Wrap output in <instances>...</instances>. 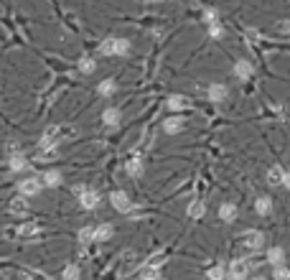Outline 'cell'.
Here are the masks:
<instances>
[{"mask_svg": "<svg viewBox=\"0 0 290 280\" xmlns=\"http://www.w3.org/2000/svg\"><path fill=\"white\" fill-rule=\"evenodd\" d=\"M250 275V262L247 260H232V265L227 267V280H247Z\"/></svg>", "mask_w": 290, "mask_h": 280, "instance_id": "obj_1", "label": "cell"}, {"mask_svg": "<svg viewBox=\"0 0 290 280\" xmlns=\"http://www.w3.org/2000/svg\"><path fill=\"white\" fill-rule=\"evenodd\" d=\"M110 204H112L120 214H130V209H133V202H130V196H128L125 191H112V194H110Z\"/></svg>", "mask_w": 290, "mask_h": 280, "instance_id": "obj_2", "label": "cell"}, {"mask_svg": "<svg viewBox=\"0 0 290 280\" xmlns=\"http://www.w3.org/2000/svg\"><path fill=\"white\" fill-rule=\"evenodd\" d=\"M244 247L247 250H252V252H260L265 247V234L260 229H250V232H244Z\"/></svg>", "mask_w": 290, "mask_h": 280, "instance_id": "obj_3", "label": "cell"}, {"mask_svg": "<svg viewBox=\"0 0 290 280\" xmlns=\"http://www.w3.org/2000/svg\"><path fill=\"white\" fill-rule=\"evenodd\" d=\"M252 61H247V59H239V61H234V66H232V74L239 79V82H247V79H252Z\"/></svg>", "mask_w": 290, "mask_h": 280, "instance_id": "obj_4", "label": "cell"}, {"mask_svg": "<svg viewBox=\"0 0 290 280\" xmlns=\"http://www.w3.org/2000/svg\"><path fill=\"white\" fill-rule=\"evenodd\" d=\"M79 204H81V209H87V212L97 209L100 207V194L92 191V189H84V194H79Z\"/></svg>", "mask_w": 290, "mask_h": 280, "instance_id": "obj_5", "label": "cell"}, {"mask_svg": "<svg viewBox=\"0 0 290 280\" xmlns=\"http://www.w3.org/2000/svg\"><path fill=\"white\" fill-rule=\"evenodd\" d=\"M41 189H44V183H41L38 178H23L18 183V191L23 196H36V194H41Z\"/></svg>", "mask_w": 290, "mask_h": 280, "instance_id": "obj_6", "label": "cell"}, {"mask_svg": "<svg viewBox=\"0 0 290 280\" xmlns=\"http://www.w3.org/2000/svg\"><path fill=\"white\" fill-rule=\"evenodd\" d=\"M165 105H168V110H171V112H183V110H191V100H188V97H183V95H171Z\"/></svg>", "mask_w": 290, "mask_h": 280, "instance_id": "obj_7", "label": "cell"}, {"mask_svg": "<svg viewBox=\"0 0 290 280\" xmlns=\"http://www.w3.org/2000/svg\"><path fill=\"white\" fill-rule=\"evenodd\" d=\"M206 95H209V100H212V102H224V100H227V95H229V89H227V84L214 82V84H209Z\"/></svg>", "mask_w": 290, "mask_h": 280, "instance_id": "obj_8", "label": "cell"}, {"mask_svg": "<svg viewBox=\"0 0 290 280\" xmlns=\"http://www.w3.org/2000/svg\"><path fill=\"white\" fill-rule=\"evenodd\" d=\"M237 217H239V209H237V204H232V202H224V204L219 207V219H222V222L232 224Z\"/></svg>", "mask_w": 290, "mask_h": 280, "instance_id": "obj_9", "label": "cell"}, {"mask_svg": "<svg viewBox=\"0 0 290 280\" xmlns=\"http://www.w3.org/2000/svg\"><path fill=\"white\" fill-rule=\"evenodd\" d=\"M120 120H122V115H120L117 107H107V110L102 112V123H105L107 128H117V125H120Z\"/></svg>", "mask_w": 290, "mask_h": 280, "instance_id": "obj_10", "label": "cell"}, {"mask_svg": "<svg viewBox=\"0 0 290 280\" xmlns=\"http://www.w3.org/2000/svg\"><path fill=\"white\" fill-rule=\"evenodd\" d=\"M206 214V204L201 202V199H196V202H191L188 207H186V217L188 219H201Z\"/></svg>", "mask_w": 290, "mask_h": 280, "instance_id": "obj_11", "label": "cell"}, {"mask_svg": "<svg viewBox=\"0 0 290 280\" xmlns=\"http://www.w3.org/2000/svg\"><path fill=\"white\" fill-rule=\"evenodd\" d=\"M128 54H130V38L115 36V49H112V56H128Z\"/></svg>", "mask_w": 290, "mask_h": 280, "instance_id": "obj_12", "label": "cell"}, {"mask_svg": "<svg viewBox=\"0 0 290 280\" xmlns=\"http://www.w3.org/2000/svg\"><path fill=\"white\" fill-rule=\"evenodd\" d=\"M125 168H128V173H130L133 178H140V176H143V171H145V163H143V158H138V155H135V158H130V161H128V166H125Z\"/></svg>", "mask_w": 290, "mask_h": 280, "instance_id": "obj_13", "label": "cell"}, {"mask_svg": "<svg viewBox=\"0 0 290 280\" xmlns=\"http://www.w3.org/2000/svg\"><path fill=\"white\" fill-rule=\"evenodd\" d=\"M61 181H64L61 171H46L44 176H41V183H44V186H51V189L61 186Z\"/></svg>", "mask_w": 290, "mask_h": 280, "instance_id": "obj_14", "label": "cell"}, {"mask_svg": "<svg viewBox=\"0 0 290 280\" xmlns=\"http://www.w3.org/2000/svg\"><path fill=\"white\" fill-rule=\"evenodd\" d=\"M183 120L181 117H168V120H165V123H163V130L165 133H168V135H176V133H181L183 130Z\"/></svg>", "mask_w": 290, "mask_h": 280, "instance_id": "obj_15", "label": "cell"}, {"mask_svg": "<svg viewBox=\"0 0 290 280\" xmlns=\"http://www.w3.org/2000/svg\"><path fill=\"white\" fill-rule=\"evenodd\" d=\"M255 212H257L260 217L272 214V199H270V196H260L257 202H255Z\"/></svg>", "mask_w": 290, "mask_h": 280, "instance_id": "obj_16", "label": "cell"}, {"mask_svg": "<svg viewBox=\"0 0 290 280\" xmlns=\"http://www.w3.org/2000/svg\"><path fill=\"white\" fill-rule=\"evenodd\" d=\"M267 262H270L272 267L285 265V250H282V247H270V250H267Z\"/></svg>", "mask_w": 290, "mask_h": 280, "instance_id": "obj_17", "label": "cell"}, {"mask_svg": "<svg viewBox=\"0 0 290 280\" xmlns=\"http://www.w3.org/2000/svg\"><path fill=\"white\" fill-rule=\"evenodd\" d=\"M56 135H59V128H54V125L46 128V130H44V138H41V148H44V150L54 148V145H56V140H54Z\"/></svg>", "mask_w": 290, "mask_h": 280, "instance_id": "obj_18", "label": "cell"}, {"mask_svg": "<svg viewBox=\"0 0 290 280\" xmlns=\"http://www.w3.org/2000/svg\"><path fill=\"white\" fill-rule=\"evenodd\" d=\"M112 234H115L112 224H100V227H94V242H107Z\"/></svg>", "mask_w": 290, "mask_h": 280, "instance_id": "obj_19", "label": "cell"}, {"mask_svg": "<svg viewBox=\"0 0 290 280\" xmlns=\"http://www.w3.org/2000/svg\"><path fill=\"white\" fill-rule=\"evenodd\" d=\"M115 92H117V82H115V79H105V82H100V87H97L100 97H112Z\"/></svg>", "mask_w": 290, "mask_h": 280, "instance_id": "obj_20", "label": "cell"}, {"mask_svg": "<svg viewBox=\"0 0 290 280\" xmlns=\"http://www.w3.org/2000/svg\"><path fill=\"white\" fill-rule=\"evenodd\" d=\"M282 176H285V171H282L280 166H272V168L267 171V183H270V186H282Z\"/></svg>", "mask_w": 290, "mask_h": 280, "instance_id": "obj_21", "label": "cell"}, {"mask_svg": "<svg viewBox=\"0 0 290 280\" xmlns=\"http://www.w3.org/2000/svg\"><path fill=\"white\" fill-rule=\"evenodd\" d=\"M206 277H209V280H227V267L219 262V265H214V267L206 270Z\"/></svg>", "mask_w": 290, "mask_h": 280, "instance_id": "obj_22", "label": "cell"}, {"mask_svg": "<svg viewBox=\"0 0 290 280\" xmlns=\"http://www.w3.org/2000/svg\"><path fill=\"white\" fill-rule=\"evenodd\" d=\"M94 69H97V61H94V59H89V56H81V59H79V71H81V74H92Z\"/></svg>", "mask_w": 290, "mask_h": 280, "instance_id": "obj_23", "label": "cell"}, {"mask_svg": "<svg viewBox=\"0 0 290 280\" xmlns=\"http://www.w3.org/2000/svg\"><path fill=\"white\" fill-rule=\"evenodd\" d=\"M79 242H81V245L94 242V227H81V229H79Z\"/></svg>", "mask_w": 290, "mask_h": 280, "instance_id": "obj_24", "label": "cell"}, {"mask_svg": "<svg viewBox=\"0 0 290 280\" xmlns=\"http://www.w3.org/2000/svg\"><path fill=\"white\" fill-rule=\"evenodd\" d=\"M26 207H28V204H26V196H23V194H21V196H16L13 202H11V212H13V214H23V212H26Z\"/></svg>", "mask_w": 290, "mask_h": 280, "instance_id": "obj_25", "label": "cell"}, {"mask_svg": "<svg viewBox=\"0 0 290 280\" xmlns=\"http://www.w3.org/2000/svg\"><path fill=\"white\" fill-rule=\"evenodd\" d=\"M112 49H115V36H107L105 41L100 44V54L102 56H112Z\"/></svg>", "mask_w": 290, "mask_h": 280, "instance_id": "obj_26", "label": "cell"}, {"mask_svg": "<svg viewBox=\"0 0 290 280\" xmlns=\"http://www.w3.org/2000/svg\"><path fill=\"white\" fill-rule=\"evenodd\" d=\"M23 168H28V163H26V155H13L11 158V171H23Z\"/></svg>", "mask_w": 290, "mask_h": 280, "instance_id": "obj_27", "label": "cell"}, {"mask_svg": "<svg viewBox=\"0 0 290 280\" xmlns=\"http://www.w3.org/2000/svg\"><path fill=\"white\" fill-rule=\"evenodd\" d=\"M61 280H79V265H66L61 272Z\"/></svg>", "mask_w": 290, "mask_h": 280, "instance_id": "obj_28", "label": "cell"}, {"mask_svg": "<svg viewBox=\"0 0 290 280\" xmlns=\"http://www.w3.org/2000/svg\"><path fill=\"white\" fill-rule=\"evenodd\" d=\"M272 280H290V267H285V265L272 267Z\"/></svg>", "mask_w": 290, "mask_h": 280, "instance_id": "obj_29", "label": "cell"}, {"mask_svg": "<svg viewBox=\"0 0 290 280\" xmlns=\"http://www.w3.org/2000/svg\"><path fill=\"white\" fill-rule=\"evenodd\" d=\"M158 267H160V265H153V267H145V270L140 272V280H158V277H160V272H158Z\"/></svg>", "mask_w": 290, "mask_h": 280, "instance_id": "obj_30", "label": "cell"}, {"mask_svg": "<svg viewBox=\"0 0 290 280\" xmlns=\"http://www.w3.org/2000/svg\"><path fill=\"white\" fill-rule=\"evenodd\" d=\"M206 31H209V38H224V26H222V23L206 26Z\"/></svg>", "mask_w": 290, "mask_h": 280, "instance_id": "obj_31", "label": "cell"}, {"mask_svg": "<svg viewBox=\"0 0 290 280\" xmlns=\"http://www.w3.org/2000/svg\"><path fill=\"white\" fill-rule=\"evenodd\" d=\"M18 234H21V237H31V234H38V224H23V227H18Z\"/></svg>", "mask_w": 290, "mask_h": 280, "instance_id": "obj_32", "label": "cell"}, {"mask_svg": "<svg viewBox=\"0 0 290 280\" xmlns=\"http://www.w3.org/2000/svg\"><path fill=\"white\" fill-rule=\"evenodd\" d=\"M204 23H206V26L219 23V13H217V11H204Z\"/></svg>", "mask_w": 290, "mask_h": 280, "instance_id": "obj_33", "label": "cell"}, {"mask_svg": "<svg viewBox=\"0 0 290 280\" xmlns=\"http://www.w3.org/2000/svg\"><path fill=\"white\" fill-rule=\"evenodd\" d=\"M282 189L290 191V171H285V176H282Z\"/></svg>", "mask_w": 290, "mask_h": 280, "instance_id": "obj_34", "label": "cell"}, {"mask_svg": "<svg viewBox=\"0 0 290 280\" xmlns=\"http://www.w3.org/2000/svg\"><path fill=\"white\" fill-rule=\"evenodd\" d=\"M252 280H267V277H262V275H255V277H252Z\"/></svg>", "mask_w": 290, "mask_h": 280, "instance_id": "obj_35", "label": "cell"}, {"mask_svg": "<svg viewBox=\"0 0 290 280\" xmlns=\"http://www.w3.org/2000/svg\"><path fill=\"white\" fill-rule=\"evenodd\" d=\"M158 280H163V277H158Z\"/></svg>", "mask_w": 290, "mask_h": 280, "instance_id": "obj_36", "label": "cell"}]
</instances>
